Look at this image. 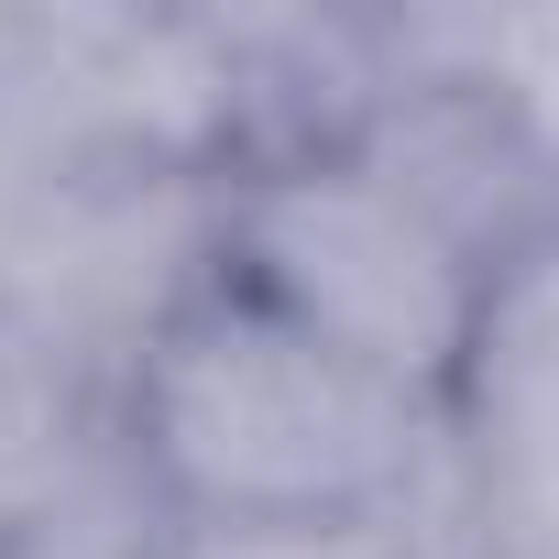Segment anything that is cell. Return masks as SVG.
<instances>
[{
    "label": "cell",
    "mask_w": 559,
    "mask_h": 559,
    "mask_svg": "<svg viewBox=\"0 0 559 559\" xmlns=\"http://www.w3.org/2000/svg\"><path fill=\"white\" fill-rule=\"evenodd\" d=\"M121 461L176 537L417 515L450 493V406L362 373L209 263L121 373Z\"/></svg>",
    "instance_id": "obj_1"
},
{
    "label": "cell",
    "mask_w": 559,
    "mask_h": 559,
    "mask_svg": "<svg viewBox=\"0 0 559 559\" xmlns=\"http://www.w3.org/2000/svg\"><path fill=\"white\" fill-rule=\"evenodd\" d=\"M219 274L428 406L461 395L493 319V263L362 132L252 143L219 176Z\"/></svg>",
    "instance_id": "obj_2"
},
{
    "label": "cell",
    "mask_w": 559,
    "mask_h": 559,
    "mask_svg": "<svg viewBox=\"0 0 559 559\" xmlns=\"http://www.w3.org/2000/svg\"><path fill=\"white\" fill-rule=\"evenodd\" d=\"M450 493L472 559H559V241L493 274V319L450 395Z\"/></svg>",
    "instance_id": "obj_3"
},
{
    "label": "cell",
    "mask_w": 559,
    "mask_h": 559,
    "mask_svg": "<svg viewBox=\"0 0 559 559\" xmlns=\"http://www.w3.org/2000/svg\"><path fill=\"white\" fill-rule=\"evenodd\" d=\"M121 472V373L0 319V548L78 515Z\"/></svg>",
    "instance_id": "obj_4"
},
{
    "label": "cell",
    "mask_w": 559,
    "mask_h": 559,
    "mask_svg": "<svg viewBox=\"0 0 559 559\" xmlns=\"http://www.w3.org/2000/svg\"><path fill=\"white\" fill-rule=\"evenodd\" d=\"M395 45L417 67L472 78L559 176V12H395Z\"/></svg>",
    "instance_id": "obj_5"
},
{
    "label": "cell",
    "mask_w": 559,
    "mask_h": 559,
    "mask_svg": "<svg viewBox=\"0 0 559 559\" xmlns=\"http://www.w3.org/2000/svg\"><path fill=\"white\" fill-rule=\"evenodd\" d=\"M176 559H472V537H461V493H439V504H417V515L219 526V537H176Z\"/></svg>",
    "instance_id": "obj_6"
}]
</instances>
